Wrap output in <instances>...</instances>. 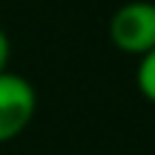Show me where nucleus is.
I'll list each match as a JSON object with an SVG mask.
<instances>
[{
  "label": "nucleus",
  "instance_id": "nucleus-1",
  "mask_svg": "<svg viewBox=\"0 0 155 155\" xmlns=\"http://www.w3.org/2000/svg\"><path fill=\"white\" fill-rule=\"evenodd\" d=\"M109 40L124 55H147L155 49V0L121 3L109 17Z\"/></svg>",
  "mask_w": 155,
  "mask_h": 155
},
{
  "label": "nucleus",
  "instance_id": "nucleus-2",
  "mask_svg": "<svg viewBox=\"0 0 155 155\" xmlns=\"http://www.w3.org/2000/svg\"><path fill=\"white\" fill-rule=\"evenodd\" d=\"M38 112V92L17 72H0V144L23 135Z\"/></svg>",
  "mask_w": 155,
  "mask_h": 155
},
{
  "label": "nucleus",
  "instance_id": "nucleus-3",
  "mask_svg": "<svg viewBox=\"0 0 155 155\" xmlns=\"http://www.w3.org/2000/svg\"><path fill=\"white\" fill-rule=\"evenodd\" d=\"M135 86L150 104H155V49H150L147 55L138 58L135 66Z\"/></svg>",
  "mask_w": 155,
  "mask_h": 155
},
{
  "label": "nucleus",
  "instance_id": "nucleus-4",
  "mask_svg": "<svg viewBox=\"0 0 155 155\" xmlns=\"http://www.w3.org/2000/svg\"><path fill=\"white\" fill-rule=\"evenodd\" d=\"M9 58H12V40L6 35V29L0 26V72L9 69Z\"/></svg>",
  "mask_w": 155,
  "mask_h": 155
}]
</instances>
